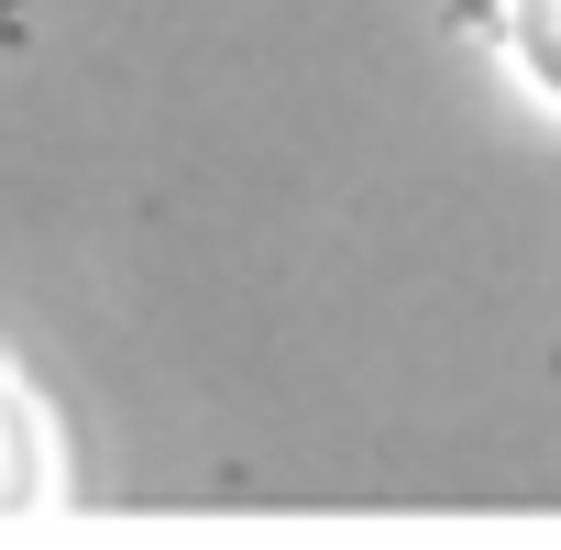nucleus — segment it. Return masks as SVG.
I'll return each instance as SVG.
<instances>
[{
	"mask_svg": "<svg viewBox=\"0 0 561 550\" xmlns=\"http://www.w3.org/2000/svg\"><path fill=\"white\" fill-rule=\"evenodd\" d=\"M517 12V56H528V78L561 100V0H506Z\"/></svg>",
	"mask_w": 561,
	"mask_h": 550,
	"instance_id": "f257e3e1",
	"label": "nucleus"
},
{
	"mask_svg": "<svg viewBox=\"0 0 561 550\" xmlns=\"http://www.w3.org/2000/svg\"><path fill=\"white\" fill-rule=\"evenodd\" d=\"M34 484V462H23V408H12V386H0V495H23Z\"/></svg>",
	"mask_w": 561,
	"mask_h": 550,
	"instance_id": "f03ea898",
	"label": "nucleus"
}]
</instances>
